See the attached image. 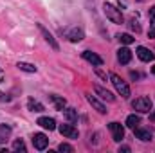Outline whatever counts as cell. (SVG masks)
I'll list each match as a JSON object with an SVG mask.
<instances>
[{"label": "cell", "mask_w": 155, "mask_h": 153, "mask_svg": "<svg viewBox=\"0 0 155 153\" xmlns=\"http://www.w3.org/2000/svg\"><path fill=\"white\" fill-rule=\"evenodd\" d=\"M96 74H97L99 77H103V79H107V74H103V72H101L99 69H96Z\"/></svg>", "instance_id": "obj_28"}, {"label": "cell", "mask_w": 155, "mask_h": 153, "mask_svg": "<svg viewBox=\"0 0 155 153\" xmlns=\"http://www.w3.org/2000/svg\"><path fill=\"white\" fill-rule=\"evenodd\" d=\"M36 124H40L41 128H45V130H56V121L52 119V117H40L38 121H36Z\"/></svg>", "instance_id": "obj_14"}, {"label": "cell", "mask_w": 155, "mask_h": 153, "mask_svg": "<svg viewBox=\"0 0 155 153\" xmlns=\"http://www.w3.org/2000/svg\"><path fill=\"white\" fill-rule=\"evenodd\" d=\"M13 150H15V151H25V144H24V141H22V139H20V141H15Z\"/></svg>", "instance_id": "obj_24"}, {"label": "cell", "mask_w": 155, "mask_h": 153, "mask_svg": "<svg viewBox=\"0 0 155 153\" xmlns=\"http://www.w3.org/2000/svg\"><path fill=\"white\" fill-rule=\"evenodd\" d=\"M130 27H132L135 33H139V31H141V25H139V22H137V20H130Z\"/></svg>", "instance_id": "obj_26"}, {"label": "cell", "mask_w": 155, "mask_h": 153, "mask_svg": "<svg viewBox=\"0 0 155 153\" xmlns=\"http://www.w3.org/2000/svg\"><path fill=\"white\" fill-rule=\"evenodd\" d=\"M94 90H96V94H97L101 99H105V101H108V103H114V101H116V96H114L110 90H107V88H103V86H99V85H96Z\"/></svg>", "instance_id": "obj_10"}, {"label": "cell", "mask_w": 155, "mask_h": 153, "mask_svg": "<svg viewBox=\"0 0 155 153\" xmlns=\"http://www.w3.org/2000/svg\"><path fill=\"white\" fill-rule=\"evenodd\" d=\"M61 112L65 114V117H67L69 122H78V112L74 110V108H63Z\"/></svg>", "instance_id": "obj_19"}, {"label": "cell", "mask_w": 155, "mask_h": 153, "mask_svg": "<svg viewBox=\"0 0 155 153\" xmlns=\"http://www.w3.org/2000/svg\"><path fill=\"white\" fill-rule=\"evenodd\" d=\"M103 11H105L107 18H108L110 22H114V24H123V22H124L121 9H117L114 4H108V2H107V4L103 5Z\"/></svg>", "instance_id": "obj_1"}, {"label": "cell", "mask_w": 155, "mask_h": 153, "mask_svg": "<svg viewBox=\"0 0 155 153\" xmlns=\"http://www.w3.org/2000/svg\"><path fill=\"white\" fill-rule=\"evenodd\" d=\"M152 106H153V103H152V99L146 97V96L137 97L135 101H132V108L137 110V112H141V114H148V112H152Z\"/></svg>", "instance_id": "obj_2"}, {"label": "cell", "mask_w": 155, "mask_h": 153, "mask_svg": "<svg viewBox=\"0 0 155 153\" xmlns=\"http://www.w3.org/2000/svg\"><path fill=\"white\" fill-rule=\"evenodd\" d=\"M134 133H135V137L139 139V141H143V142H148V141H152V132L150 130H144V128H134Z\"/></svg>", "instance_id": "obj_13"}, {"label": "cell", "mask_w": 155, "mask_h": 153, "mask_svg": "<svg viewBox=\"0 0 155 153\" xmlns=\"http://www.w3.org/2000/svg\"><path fill=\"white\" fill-rule=\"evenodd\" d=\"M83 60H87L88 63H92L94 67H101L103 65V58L101 56H97L96 52H92V50H83Z\"/></svg>", "instance_id": "obj_7"}, {"label": "cell", "mask_w": 155, "mask_h": 153, "mask_svg": "<svg viewBox=\"0 0 155 153\" xmlns=\"http://www.w3.org/2000/svg\"><path fill=\"white\" fill-rule=\"evenodd\" d=\"M150 24H152V27L148 31V36L150 38H155V5L150 7Z\"/></svg>", "instance_id": "obj_20"}, {"label": "cell", "mask_w": 155, "mask_h": 153, "mask_svg": "<svg viewBox=\"0 0 155 153\" xmlns=\"http://www.w3.org/2000/svg\"><path fill=\"white\" fill-rule=\"evenodd\" d=\"M108 130H110V133H112V139L116 141V142H121L123 139H124V128H123V124L121 122H110L108 124Z\"/></svg>", "instance_id": "obj_4"}, {"label": "cell", "mask_w": 155, "mask_h": 153, "mask_svg": "<svg viewBox=\"0 0 155 153\" xmlns=\"http://www.w3.org/2000/svg\"><path fill=\"white\" fill-rule=\"evenodd\" d=\"M137 58L144 63H150V61H153V52L146 47H137Z\"/></svg>", "instance_id": "obj_11"}, {"label": "cell", "mask_w": 155, "mask_h": 153, "mask_svg": "<svg viewBox=\"0 0 155 153\" xmlns=\"http://www.w3.org/2000/svg\"><path fill=\"white\" fill-rule=\"evenodd\" d=\"M152 119H153V121H155V114H153V115H152Z\"/></svg>", "instance_id": "obj_32"}, {"label": "cell", "mask_w": 155, "mask_h": 153, "mask_svg": "<svg viewBox=\"0 0 155 153\" xmlns=\"http://www.w3.org/2000/svg\"><path fill=\"white\" fill-rule=\"evenodd\" d=\"M27 108H29L31 112H43V110H45V106H43V105H41L40 101L33 99V97H31V99L27 101Z\"/></svg>", "instance_id": "obj_17"}, {"label": "cell", "mask_w": 155, "mask_h": 153, "mask_svg": "<svg viewBox=\"0 0 155 153\" xmlns=\"http://www.w3.org/2000/svg\"><path fill=\"white\" fill-rule=\"evenodd\" d=\"M119 151H124V153H128V151H130V148H128V146H121V148H119Z\"/></svg>", "instance_id": "obj_29"}, {"label": "cell", "mask_w": 155, "mask_h": 153, "mask_svg": "<svg viewBox=\"0 0 155 153\" xmlns=\"http://www.w3.org/2000/svg\"><path fill=\"white\" fill-rule=\"evenodd\" d=\"M33 146L38 150V151H43L47 146H49V139L45 133H35L33 135Z\"/></svg>", "instance_id": "obj_5"}, {"label": "cell", "mask_w": 155, "mask_h": 153, "mask_svg": "<svg viewBox=\"0 0 155 153\" xmlns=\"http://www.w3.org/2000/svg\"><path fill=\"white\" fill-rule=\"evenodd\" d=\"M110 81H112V85L116 86L117 94H121V97H124V99L130 97V86L126 85V81H123L117 74H110Z\"/></svg>", "instance_id": "obj_3"}, {"label": "cell", "mask_w": 155, "mask_h": 153, "mask_svg": "<svg viewBox=\"0 0 155 153\" xmlns=\"http://www.w3.org/2000/svg\"><path fill=\"white\" fill-rule=\"evenodd\" d=\"M58 130H60V133H61L63 137H67V139H78V135H79L72 122H71V124H61Z\"/></svg>", "instance_id": "obj_6"}, {"label": "cell", "mask_w": 155, "mask_h": 153, "mask_svg": "<svg viewBox=\"0 0 155 153\" xmlns=\"http://www.w3.org/2000/svg\"><path fill=\"white\" fill-rule=\"evenodd\" d=\"M0 101H5V103H9V101H11V97H9L7 94H4V92H0Z\"/></svg>", "instance_id": "obj_27"}, {"label": "cell", "mask_w": 155, "mask_h": 153, "mask_svg": "<svg viewBox=\"0 0 155 153\" xmlns=\"http://www.w3.org/2000/svg\"><path fill=\"white\" fill-rule=\"evenodd\" d=\"M16 67H18L20 70H24V72H36V70H38L35 65H31V63H25V61H18V63H16Z\"/></svg>", "instance_id": "obj_21"}, {"label": "cell", "mask_w": 155, "mask_h": 153, "mask_svg": "<svg viewBox=\"0 0 155 153\" xmlns=\"http://www.w3.org/2000/svg\"><path fill=\"white\" fill-rule=\"evenodd\" d=\"M58 150H60V151H74V148H72L71 144H67V142H61V144L58 146Z\"/></svg>", "instance_id": "obj_25"}, {"label": "cell", "mask_w": 155, "mask_h": 153, "mask_svg": "<svg viewBox=\"0 0 155 153\" xmlns=\"http://www.w3.org/2000/svg\"><path fill=\"white\" fill-rule=\"evenodd\" d=\"M11 137V126L7 124H0V144H5Z\"/></svg>", "instance_id": "obj_16"}, {"label": "cell", "mask_w": 155, "mask_h": 153, "mask_svg": "<svg viewBox=\"0 0 155 153\" xmlns=\"http://www.w3.org/2000/svg\"><path fill=\"white\" fill-rule=\"evenodd\" d=\"M132 77H134V79H139V77H141V74H137V72H132Z\"/></svg>", "instance_id": "obj_30"}, {"label": "cell", "mask_w": 155, "mask_h": 153, "mask_svg": "<svg viewBox=\"0 0 155 153\" xmlns=\"http://www.w3.org/2000/svg\"><path fill=\"white\" fill-rule=\"evenodd\" d=\"M51 99H52V103L56 105V108H58V110H63V108H65V105H67V101H65L63 97H60V96H51Z\"/></svg>", "instance_id": "obj_23"}, {"label": "cell", "mask_w": 155, "mask_h": 153, "mask_svg": "<svg viewBox=\"0 0 155 153\" xmlns=\"http://www.w3.org/2000/svg\"><path fill=\"white\" fill-rule=\"evenodd\" d=\"M0 70H2V69H0Z\"/></svg>", "instance_id": "obj_33"}, {"label": "cell", "mask_w": 155, "mask_h": 153, "mask_svg": "<svg viewBox=\"0 0 155 153\" xmlns=\"http://www.w3.org/2000/svg\"><path fill=\"white\" fill-rule=\"evenodd\" d=\"M38 31L41 33L43 40H45V41H47V43H49V45H51L54 50H58V49H60V45H58V41L54 40V36H52V34H51V33H49V31H47V29H45L41 24H38Z\"/></svg>", "instance_id": "obj_8"}, {"label": "cell", "mask_w": 155, "mask_h": 153, "mask_svg": "<svg viewBox=\"0 0 155 153\" xmlns=\"http://www.w3.org/2000/svg\"><path fill=\"white\" fill-rule=\"evenodd\" d=\"M87 101H88V103H90V105H92V106H94L97 112H99V114H107V112H108V110H107V106H105V105H103L99 99H96L94 96L87 94Z\"/></svg>", "instance_id": "obj_12"}, {"label": "cell", "mask_w": 155, "mask_h": 153, "mask_svg": "<svg viewBox=\"0 0 155 153\" xmlns=\"http://www.w3.org/2000/svg\"><path fill=\"white\" fill-rule=\"evenodd\" d=\"M117 60H119V63L128 65V63L132 61V50H130L128 47H121V49L117 50Z\"/></svg>", "instance_id": "obj_9"}, {"label": "cell", "mask_w": 155, "mask_h": 153, "mask_svg": "<svg viewBox=\"0 0 155 153\" xmlns=\"http://www.w3.org/2000/svg\"><path fill=\"white\" fill-rule=\"evenodd\" d=\"M83 31L81 29H78V27H74V29H71V31H67V38L71 40V41H74V43H78V41H81L83 40Z\"/></svg>", "instance_id": "obj_15"}, {"label": "cell", "mask_w": 155, "mask_h": 153, "mask_svg": "<svg viewBox=\"0 0 155 153\" xmlns=\"http://www.w3.org/2000/svg\"><path fill=\"white\" fill-rule=\"evenodd\" d=\"M152 72H153V74H155V65H153V67H152Z\"/></svg>", "instance_id": "obj_31"}, {"label": "cell", "mask_w": 155, "mask_h": 153, "mask_svg": "<svg viewBox=\"0 0 155 153\" xmlns=\"http://www.w3.org/2000/svg\"><path fill=\"white\" fill-rule=\"evenodd\" d=\"M117 40L123 43V45H130V43H134L135 38L132 36V34H128V33H123V34H117Z\"/></svg>", "instance_id": "obj_22"}, {"label": "cell", "mask_w": 155, "mask_h": 153, "mask_svg": "<svg viewBox=\"0 0 155 153\" xmlns=\"http://www.w3.org/2000/svg\"><path fill=\"white\" fill-rule=\"evenodd\" d=\"M139 124H141V117H139V115L132 114V115H128V117H126V126H128V128H132V130H134V128H137Z\"/></svg>", "instance_id": "obj_18"}]
</instances>
